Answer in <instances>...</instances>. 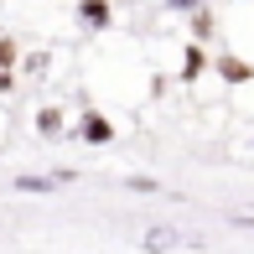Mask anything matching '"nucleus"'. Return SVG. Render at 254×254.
Wrapping results in <instances>:
<instances>
[{
    "instance_id": "9",
    "label": "nucleus",
    "mask_w": 254,
    "mask_h": 254,
    "mask_svg": "<svg viewBox=\"0 0 254 254\" xmlns=\"http://www.w3.org/2000/svg\"><path fill=\"white\" fill-rule=\"evenodd\" d=\"M125 187L130 192H161V182L156 177H125Z\"/></svg>"
},
{
    "instance_id": "11",
    "label": "nucleus",
    "mask_w": 254,
    "mask_h": 254,
    "mask_svg": "<svg viewBox=\"0 0 254 254\" xmlns=\"http://www.w3.org/2000/svg\"><path fill=\"white\" fill-rule=\"evenodd\" d=\"M10 63H16V42L0 37V67H10Z\"/></svg>"
},
{
    "instance_id": "7",
    "label": "nucleus",
    "mask_w": 254,
    "mask_h": 254,
    "mask_svg": "<svg viewBox=\"0 0 254 254\" xmlns=\"http://www.w3.org/2000/svg\"><path fill=\"white\" fill-rule=\"evenodd\" d=\"M213 31H218V16L213 10H192V42H213Z\"/></svg>"
},
{
    "instance_id": "12",
    "label": "nucleus",
    "mask_w": 254,
    "mask_h": 254,
    "mask_svg": "<svg viewBox=\"0 0 254 254\" xmlns=\"http://www.w3.org/2000/svg\"><path fill=\"white\" fill-rule=\"evenodd\" d=\"M10 88H16V73H10V67H0V94H10Z\"/></svg>"
},
{
    "instance_id": "4",
    "label": "nucleus",
    "mask_w": 254,
    "mask_h": 254,
    "mask_svg": "<svg viewBox=\"0 0 254 254\" xmlns=\"http://www.w3.org/2000/svg\"><path fill=\"white\" fill-rule=\"evenodd\" d=\"M207 67H213V63H207L202 42H187V47H182V73H177V78H182V83H197Z\"/></svg>"
},
{
    "instance_id": "1",
    "label": "nucleus",
    "mask_w": 254,
    "mask_h": 254,
    "mask_svg": "<svg viewBox=\"0 0 254 254\" xmlns=\"http://www.w3.org/2000/svg\"><path fill=\"white\" fill-rule=\"evenodd\" d=\"M73 135H78L83 145H109V140H114V120H109V114H99V109H83V114H78V125H73Z\"/></svg>"
},
{
    "instance_id": "2",
    "label": "nucleus",
    "mask_w": 254,
    "mask_h": 254,
    "mask_svg": "<svg viewBox=\"0 0 254 254\" xmlns=\"http://www.w3.org/2000/svg\"><path fill=\"white\" fill-rule=\"evenodd\" d=\"M213 73L223 78V83H254V63H244V57H234V52L213 57Z\"/></svg>"
},
{
    "instance_id": "3",
    "label": "nucleus",
    "mask_w": 254,
    "mask_h": 254,
    "mask_svg": "<svg viewBox=\"0 0 254 254\" xmlns=\"http://www.w3.org/2000/svg\"><path fill=\"white\" fill-rule=\"evenodd\" d=\"M78 21H83L88 31H109L114 26V5L109 0H78Z\"/></svg>"
},
{
    "instance_id": "10",
    "label": "nucleus",
    "mask_w": 254,
    "mask_h": 254,
    "mask_svg": "<svg viewBox=\"0 0 254 254\" xmlns=\"http://www.w3.org/2000/svg\"><path fill=\"white\" fill-rule=\"evenodd\" d=\"M207 0H166V10H182V16H192V10H202Z\"/></svg>"
},
{
    "instance_id": "5",
    "label": "nucleus",
    "mask_w": 254,
    "mask_h": 254,
    "mask_svg": "<svg viewBox=\"0 0 254 254\" xmlns=\"http://www.w3.org/2000/svg\"><path fill=\"white\" fill-rule=\"evenodd\" d=\"M177 244H182V234L171 223H151V228H145V249H151V254H166V249H177Z\"/></svg>"
},
{
    "instance_id": "8",
    "label": "nucleus",
    "mask_w": 254,
    "mask_h": 254,
    "mask_svg": "<svg viewBox=\"0 0 254 254\" xmlns=\"http://www.w3.org/2000/svg\"><path fill=\"white\" fill-rule=\"evenodd\" d=\"M10 187H16V192H52V187H63V182H57V171H52V177H31V171H21Z\"/></svg>"
},
{
    "instance_id": "6",
    "label": "nucleus",
    "mask_w": 254,
    "mask_h": 254,
    "mask_svg": "<svg viewBox=\"0 0 254 254\" xmlns=\"http://www.w3.org/2000/svg\"><path fill=\"white\" fill-rule=\"evenodd\" d=\"M37 135L42 140H57V135H67V120H63V109H37Z\"/></svg>"
}]
</instances>
